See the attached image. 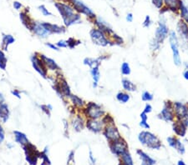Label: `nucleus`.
I'll return each mask as SVG.
<instances>
[{
    "label": "nucleus",
    "mask_w": 188,
    "mask_h": 165,
    "mask_svg": "<svg viewBox=\"0 0 188 165\" xmlns=\"http://www.w3.org/2000/svg\"><path fill=\"white\" fill-rule=\"evenodd\" d=\"M9 117V106L6 104H0V119L3 121V123H6Z\"/></svg>",
    "instance_id": "b1692460"
},
{
    "label": "nucleus",
    "mask_w": 188,
    "mask_h": 165,
    "mask_svg": "<svg viewBox=\"0 0 188 165\" xmlns=\"http://www.w3.org/2000/svg\"><path fill=\"white\" fill-rule=\"evenodd\" d=\"M182 1L181 0H164V4L171 11L177 12L180 9Z\"/></svg>",
    "instance_id": "4be33fe9"
},
{
    "label": "nucleus",
    "mask_w": 188,
    "mask_h": 165,
    "mask_svg": "<svg viewBox=\"0 0 188 165\" xmlns=\"http://www.w3.org/2000/svg\"><path fill=\"white\" fill-rule=\"evenodd\" d=\"M95 24L98 27V29H101V31H103L108 37H110V35H112L114 33V31L111 29V27L108 24V23H106L105 21H104L101 18H97L95 19Z\"/></svg>",
    "instance_id": "f3484780"
},
{
    "label": "nucleus",
    "mask_w": 188,
    "mask_h": 165,
    "mask_svg": "<svg viewBox=\"0 0 188 165\" xmlns=\"http://www.w3.org/2000/svg\"><path fill=\"white\" fill-rule=\"evenodd\" d=\"M120 157H121V162H122L121 165H134L131 155L128 151L123 153Z\"/></svg>",
    "instance_id": "c756f323"
},
{
    "label": "nucleus",
    "mask_w": 188,
    "mask_h": 165,
    "mask_svg": "<svg viewBox=\"0 0 188 165\" xmlns=\"http://www.w3.org/2000/svg\"><path fill=\"white\" fill-rule=\"evenodd\" d=\"M101 58H85L84 59V64L87 65L90 68H99L101 65Z\"/></svg>",
    "instance_id": "a878e982"
},
{
    "label": "nucleus",
    "mask_w": 188,
    "mask_h": 165,
    "mask_svg": "<svg viewBox=\"0 0 188 165\" xmlns=\"http://www.w3.org/2000/svg\"><path fill=\"white\" fill-rule=\"evenodd\" d=\"M130 94L125 93V92H119L116 94V99L120 104H126L128 101L130 100Z\"/></svg>",
    "instance_id": "2f4dec72"
},
{
    "label": "nucleus",
    "mask_w": 188,
    "mask_h": 165,
    "mask_svg": "<svg viewBox=\"0 0 188 165\" xmlns=\"http://www.w3.org/2000/svg\"><path fill=\"white\" fill-rule=\"evenodd\" d=\"M105 123H103L102 119H89L86 122V127H87L88 129H90L91 132L93 133H101V131L104 130L105 128Z\"/></svg>",
    "instance_id": "4468645a"
},
{
    "label": "nucleus",
    "mask_w": 188,
    "mask_h": 165,
    "mask_svg": "<svg viewBox=\"0 0 188 165\" xmlns=\"http://www.w3.org/2000/svg\"><path fill=\"white\" fill-rule=\"evenodd\" d=\"M55 90L58 93L61 97H66L69 98L71 96V91H70V88L69 86V84L67 82L65 81V79H61V81L59 82L56 86L55 87Z\"/></svg>",
    "instance_id": "2eb2a0df"
},
{
    "label": "nucleus",
    "mask_w": 188,
    "mask_h": 165,
    "mask_svg": "<svg viewBox=\"0 0 188 165\" xmlns=\"http://www.w3.org/2000/svg\"><path fill=\"white\" fill-rule=\"evenodd\" d=\"M177 165H186V164L184 163V161H182V160H179Z\"/></svg>",
    "instance_id": "052dcab7"
},
{
    "label": "nucleus",
    "mask_w": 188,
    "mask_h": 165,
    "mask_svg": "<svg viewBox=\"0 0 188 165\" xmlns=\"http://www.w3.org/2000/svg\"><path fill=\"white\" fill-rule=\"evenodd\" d=\"M4 138H5V134H4V131L3 129V127L0 123V143L3 142L4 140Z\"/></svg>",
    "instance_id": "09e8293b"
},
{
    "label": "nucleus",
    "mask_w": 188,
    "mask_h": 165,
    "mask_svg": "<svg viewBox=\"0 0 188 165\" xmlns=\"http://www.w3.org/2000/svg\"><path fill=\"white\" fill-rule=\"evenodd\" d=\"M30 30H32L35 35L41 39H45L47 37H49L50 34H52V33L50 32L49 29H46L45 27L43 25L42 23H38V22H33Z\"/></svg>",
    "instance_id": "f8f14e48"
},
{
    "label": "nucleus",
    "mask_w": 188,
    "mask_h": 165,
    "mask_svg": "<svg viewBox=\"0 0 188 165\" xmlns=\"http://www.w3.org/2000/svg\"><path fill=\"white\" fill-rule=\"evenodd\" d=\"M140 119L143 120V121H147L148 120V114L145 113V112H142L140 113Z\"/></svg>",
    "instance_id": "864d4df0"
},
{
    "label": "nucleus",
    "mask_w": 188,
    "mask_h": 165,
    "mask_svg": "<svg viewBox=\"0 0 188 165\" xmlns=\"http://www.w3.org/2000/svg\"><path fill=\"white\" fill-rule=\"evenodd\" d=\"M173 131L177 136L184 137L186 133V129L187 127L185 126L180 120L176 119V121L173 122Z\"/></svg>",
    "instance_id": "a211bd4d"
},
{
    "label": "nucleus",
    "mask_w": 188,
    "mask_h": 165,
    "mask_svg": "<svg viewBox=\"0 0 188 165\" xmlns=\"http://www.w3.org/2000/svg\"><path fill=\"white\" fill-rule=\"evenodd\" d=\"M7 61L8 60H7V58L5 54H4V53L2 50H0V68L1 69L5 70L7 66Z\"/></svg>",
    "instance_id": "c9c22d12"
},
{
    "label": "nucleus",
    "mask_w": 188,
    "mask_h": 165,
    "mask_svg": "<svg viewBox=\"0 0 188 165\" xmlns=\"http://www.w3.org/2000/svg\"><path fill=\"white\" fill-rule=\"evenodd\" d=\"M90 159L92 163H95V159H94V156H93V153H92L91 151H90Z\"/></svg>",
    "instance_id": "4d7b16f0"
},
{
    "label": "nucleus",
    "mask_w": 188,
    "mask_h": 165,
    "mask_svg": "<svg viewBox=\"0 0 188 165\" xmlns=\"http://www.w3.org/2000/svg\"><path fill=\"white\" fill-rule=\"evenodd\" d=\"M120 72H121V74L125 75V76L130 75V73H131L130 64H129L128 63H126V62H124L123 64H121V67H120Z\"/></svg>",
    "instance_id": "f704fd0d"
},
{
    "label": "nucleus",
    "mask_w": 188,
    "mask_h": 165,
    "mask_svg": "<svg viewBox=\"0 0 188 165\" xmlns=\"http://www.w3.org/2000/svg\"><path fill=\"white\" fill-rule=\"evenodd\" d=\"M138 140L141 144L151 149H159L161 147L160 139L149 131H141L138 135Z\"/></svg>",
    "instance_id": "f03ea898"
},
{
    "label": "nucleus",
    "mask_w": 188,
    "mask_h": 165,
    "mask_svg": "<svg viewBox=\"0 0 188 165\" xmlns=\"http://www.w3.org/2000/svg\"><path fill=\"white\" fill-rule=\"evenodd\" d=\"M11 94H13V96H15V97L18 98H21V94H20V92L19 90H17V89H14V90L12 91V92H11Z\"/></svg>",
    "instance_id": "603ef678"
},
{
    "label": "nucleus",
    "mask_w": 188,
    "mask_h": 165,
    "mask_svg": "<svg viewBox=\"0 0 188 165\" xmlns=\"http://www.w3.org/2000/svg\"><path fill=\"white\" fill-rule=\"evenodd\" d=\"M179 11L181 13V18L182 19V21H184L188 24V8L182 2L181 3Z\"/></svg>",
    "instance_id": "7c9ffc66"
},
{
    "label": "nucleus",
    "mask_w": 188,
    "mask_h": 165,
    "mask_svg": "<svg viewBox=\"0 0 188 165\" xmlns=\"http://www.w3.org/2000/svg\"><path fill=\"white\" fill-rule=\"evenodd\" d=\"M72 125L76 131H80L84 129V120L80 117H76L75 119L73 120Z\"/></svg>",
    "instance_id": "c85d7f7f"
},
{
    "label": "nucleus",
    "mask_w": 188,
    "mask_h": 165,
    "mask_svg": "<svg viewBox=\"0 0 188 165\" xmlns=\"http://www.w3.org/2000/svg\"><path fill=\"white\" fill-rule=\"evenodd\" d=\"M140 126L141 127V128H143V129H150V125L149 123H147V121H143V120H140Z\"/></svg>",
    "instance_id": "49530a36"
},
{
    "label": "nucleus",
    "mask_w": 188,
    "mask_h": 165,
    "mask_svg": "<svg viewBox=\"0 0 188 165\" xmlns=\"http://www.w3.org/2000/svg\"><path fill=\"white\" fill-rule=\"evenodd\" d=\"M56 46L58 47L59 49H61V48H68V42L65 41V40H60L56 43Z\"/></svg>",
    "instance_id": "a18cd8bd"
},
{
    "label": "nucleus",
    "mask_w": 188,
    "mask_h": 165,
    "mask_svg": "<svg viewBox=\"0 0 188 165\" xmlns=\"http://www.w3.org/2000/svg\"><path fill=\"white\" fill-rule=\"evenodd\" d=\"M173 109L175 113L176 119L181 120L188 115V105L182 102H173Z\"/></svg>",
    "instance_id": "ddd939ff"
},
{
    "label": "nucleus",
    "mask_w": 188,
    "mask_h": 165,
    "mask_svg": "<svg viewBox=\"0 0 188 165\" xmlns=\"http://www.w3.org/2000/svg\"><path fill=\"white\" fill-rule=\"evenodd\" d=\"M84 114L91 119H100L105 115V111L101 105L90 102L86 105L84 110Z\"/></svg>",
    "instance_id": "20e7f679"
},
{
    "label": "nucleus",
    "mask_w": 188,
    "mask_h": 165,
    "mask_svg": "<svg viewBox=\"0 0 188 165\" xmlns=\"http://www.w3.org/2000/svg\"><path fill=\"white\" fill-rule=\"evenodd\" d=\"M13 8L16 10H20L22 8V4L20 2H18V1H14L13 2Z\"/></svg>",
    "instance_id": "3c124183"
},
{
    "label": "nucleus",
    "mask_w": 188,
    "mask_h": 165,
    "mask_svg": "<svg viewBox=\"0 0 188 165\" xmlns=\"http://www.w3.org/2000/svg\"><path fill=\"white\" fill-rule=\"evenodd\" d=\"M177 120H178V119H177ZM180 121H181V122H182V123H183V124H184L185 126L188 127V115H186V117H184V118H183V119H182L180 120Z\"/></svg>",
    "instance_id": "5fc2aeb1"
},
{
    "label": "nucleus",
    "mask_w": 188,
    "mask_h": 165,
    "mask_svg": "<svg viewBox=\"0 0 188 165\" xmlns=\"http://www.w3.org/2000/svg\"><path fill=\"white\" fill-rule=\"evenodd\" d=\"M158 118L165 122H174L175 121L176 116L174 109H173V104L171 101H166L164 104V106L158 114Z\"/></svg>",
    "instance_id": "423d86ee"
},
{
    "label": "nucleus",
    "mask_w": 188,
    "mask_h": 165,
    "mask_svg": "<svg viewBox=\"0 0 188 165\" xmlns=\"http://www.w3.org/2000/svg\"><path fill=\"white\" fill-rule=\"evenodd\" d=\"M103 134H104V136L106 138V139L110 143L116 141L118 139H121L119 129L115 125V123L105 125L104 128V130H103Z\"/></svg>",
    "instance_id": "0eeeda50"
},
{
    "label": "nucleus",
    "mask_w": 188,
    "mask_h": 165,
    "mask_svg": "<svg viewBox=\"0 0 188 165\" xmlns=\"http://www.w3.org/2000/svg\"><path fill=\"white\" fill-rule=\"evenodd\" d=\"M161 44V43H160L154 38V39L151 41V43H150V47H151V49L152 51L156 52V51H158L160 49Z\"/></svg>",
    "instance_id": "e433bc0d"
},
{
    "label": "nucleus",
    "mask_w": 188,
    "mask_h": 165,
    "mask_svg": "<svg viewBox=\"0 0 188 165\" xmlns=\"http://www.w3.org/2000/svg\"><path fill=\"white\" fill-rule=\"evenodd\" d=\"M137 154L139 155L140 159L141 160V165H154L156 163V160L150 157L146 153L141 150H137Z\"/></svg>",
    "instance_id": "aec40b11"
},
{
    "label": "nucleus",
    "mask_w": 188,
    "mask_h": 165,
    "mask_svg": "<svg viewBox=\"0 0 188 165\" xmlns=\"http://www.w3.org/2000/svg\"><path fill=\"white\" fill-rule=\"evenodd\" d=\"M90 35L92 39V41L95 43L96 45L102 46V47H106L111 43V40L103 31H101L99 29H91Z\"/></svg>",
    "instance_id": "39448f33"
},
{
    "label": "nucleus",
    "mask_w": 188,
    "mask_h": 165,
    "mask_svg": "<svg viewBox=\"0 0 188 165\" xmlns=\"http://www.w3.org/2000/svg\"><path fill=\"white\" fill-rule=\"evenodd\" d=\"M14 42H15V39H14L12 35H10V34L3 35L2 48H3V50H7L8 47H9L10 44H13Z\"/></svg>",
    "instance_id": "cd10ccee"
},
{
    "label": "nucleus",
    "mask_w": 188,
    "mask_h": 165,
    "mask_svg": "<svg viewBox=\"0 0 188 165\" xmlns=\"http://www.w3.org/2000/svg\"><path fill=\"white\" fill-rule=\"evenodd\" d=\"M151 1L157 9H162V7L164 5V0H151Z\"/></svg>",
    "instance_id": "37998d69"
},
{
    "label": "nucleus",
    "mask_w": 188,
    "mask_h": 165,
    "mask_svg": "<svg viewBox=\"0 0 188 165\" xmlns=\"http://www.w3.org/2000/svg\"><path fill=\"white\" fill-rule=\"evenodd\" d=\"M102 121H103V123H105V125L111 124V123H114L113 118L110 116V115H109V114H107V115H105V116L103 117V118H102Z\"/></svg>",
    "instance_id": "a19ab883"
},
{
    "label": "nucleus",
    "mask_w": 188,
    "mask_h": 165,
    "mask_svg": "<svg viewBox=\"0 0 188 165\" xmlns=\"http://www.w3.org/2000/svg\"><path fill=\"white\" fill-rule=\"evenodd\" d=\"M183 78L188 81V69H186L185 71L183 72Z\"/></svg>",
    "instance_id": "13d9d810"
},
{
    "label": "nucleus",
    "mask_w": 188,
    "mask_h": 165,
    "mask_svg": "<svg viewBox=\"0 0 188 165\" xmlns=\"http://www.w3.org/2000/svg\"><path fill=\"white\" fill-rule=\"evenodd\" d=\"M46 46L49 47V48H50L51 49H53V50H55V51H59V49L56 46V44H53L51 43H46Z\"/></svg>",
    "instance_id": "8fccbe9b"
},
{
    "label": "nucleus",
    "mask_w": 188,
    "mask_h": 165,
    "mask_svg": "<svg viewBox=\"0 0 188 165\" xmlns=\"http://www.w3.org/2000/svg\"><path fill=\"white\" fill-rule=\"evenodd\" d=\"M175 149H176V150H177L180 153H182V154H183V153H185V147H184L183 143H182L180 140H178V142L176 143Z\"/></svg>",
    "instance_id": "79ce46f5"
},
{
    "label": "nucleus",
    "mask_w": 188,
    "mask_h": 165,
    "mask_svg": "<svg viewBox=\"0 0 188 165\" xmlns=\"http://www.w3.org/2000/svg\"><path fill=\"white\" fill-rule=\"evenodd\" d=\"M151 25V18H150L149 15H147L145 18V20L143 22V26L145 28H149L150 26Z\"/></svg>",
    "instance_id": "c03bdc74"
},
{
    "label": "nucleus",
    "mask_w": 188,
    "mask_h": 165,
    "mask_svg": "<svg viewBox=\"0 0 188 165\" xmlns=\"http://www.w3.org/2000/svg\"><path fill=\"white\" fill-rule=\"evenodd\" d=\"M70 2L73 5V8L75 10H77L79 13H83L90 19H95V14L94 12L87 5H85L81 0H70Z\"/></svg>",
    "instance_id": "9d476101"
},
{
    "label": "nucleus",
    "mask_w": 188,
    "mask_h": 165,
    "mask_svg": "<svg viewBox=\"0 0 188 165\" xmlns=\"http://www.w3.org/2000/svg\"><path fill=\"white\" fill-rule=\"evenodd\" d=\"M4 101H5V98H4V97H3V95L1 93H0V104H2L4 103Z\"/></svg>",
    "instance_id": "bf43d9fd"
},
{
    "label": "nucleus",
    "mask_w": 188,
    "mask_h": 165,
    "mask_svg": "<svg viewBox=\"0 0 188 165\" xmlns=\"http://www.w3.org/2000/svg\"><path fill=\"white\" fill-rule=\"evenodd\" d=\"M69 98H70V99H71L73 104L75 105V106H77V107L79 108H81L84 106V101H83V99H81L80 98L78 97L77 95H71Z\"/></svg>",
    "instance_id": "72a5a7b5"
},
{
    "label": "nucleus",
    "mask_w": 188,
    "mask_h": 165,
    "mask_svg": "<svg viewBox=\"0 0 188 165\" xmlns=\"http://www.w3.org/2000/svg\"><path fill=\"white\" fill-rule=\"evenodd\" d=\"M141 99L144 102H150V101L153 100V95L148 91H145L141 95Z\"/></svg>",
    "instance_id": "4c0bfd02"
},
{
    "label": "nucleus",
    "mask_w": 188,
    "mask_h": 165,
    "mask_svg": "<svg viewBox=\"0 0 188 165\" xmlns=\"http://www.w3.org/2000/svg\"><path fill=\"white\" fill-rule=\"evenodd\" d=\"M39 11L42 13V14L44 15V16H46V17L52 16V13H50L49 10L46 9L44 5H40V6H39Z\"/></svg>",
    "instance_id": "ea45409f"
},
{
    "label": "nucleus",
    "mask_w": 188,
    "mask_h": 165,
    "mask_svg": "<svg viewBox=\"0 0 188 165\" xmlns=\"http://www.w3.org/2000/svg\"><path fill=\"white\" fill-rule=\"evenodd\" d=\"M169 33H170V31H169L168 26L165 23V20H160L159 23H158V26L155 31V39L160 43H162L165 39H167V37L169 36Z\"/></svg>",
    "instance_id": "6e6552de"
},
{
    "label": "nucleus",
    "mask_w": 188,
    "mask_h": 165,
    "mask_svg": "<svg viewBox=\"0 0 188 165\" xmlns=\"http://www.w3.org/2000/svg\"><path fill=\"white\" fill-rule=\"evenodd\" d=\"M13 134H14V139H15L16 143H18L21 146L24 147V146L29 143V141L27 136L22 132L15 130V131H13Z\"/></svg>",
    "instance_id": "412c9836"
},
{
    "label": "nucleus",
    "mask_w": 188,
    "mask_h": 165,
    "mask_svg": "<svg viewBox=\"0 0 188 165\" xmlns=\"http://www.w3.org/2000/svg\"><path fill=\"white\" fill-rule=\"evenodd\" d=\"M43 25L45 27L46 29H49L52 33H61L65 32V29L61 26H59L57 24H53L49 23H42Z\"/></svg>",
    "instance_id": "5701e85b"
},
{
    "label": "nucleus",
    "mask_w": 188,
    "mask_h": 165,
    "mask_svg": "<svg viewBox=\"0 0 188 165\" xmlns=\"http://www.w3.org/2000/svg\"><path fill=\"white\" fill-rule=\"evenodd\" d=\"M20 20H21V22L23 23V25L26 27L27 29H30V28H31V24H32L33 22L30 20L29 16H28L25 13H21L20 14Z\"/></svg>",
    "instance_id": "473e14b6"
},
{
    "label": "nucleus",
    "mask_w": 188,
    "mask_h": 165,
    "mask_svg": "<svg viewBox=\"0 0 188 165\" xmlns=\"http://www.w3.org/2000/svg\"><path fill=\"white\" fill-rule=\"evenodd\" d=\"M177 33L179 38L184 43H188V24L184 21L181 20L177 23Z\"/></svg>",
    "instance_id": "dca6fc26"
},
{
    "label": "nucleus",
    "mask_w": 188,
    "mask_h": 165,
    "mask_svg": "<svg viewBox=\"0 0 188 165\" xmlns=\"http://www.w3.org/2000/svg\"><path fill=\"white\" fill-rule=\"evenodd\" d=\"M40 58L42 59V61L44 62V64L46 66V68H49L50 70H53V71H55V70H59V65L57 64V63L52 59V58H48L47 56L44 54H40Z\"/></svg>",
    "instance_id": "6ab92c4d"
},
{
    "label": "nucleus",
    "mask_w": 188,
    "mask_h": 165,
    "mask_svg": "<svg viewBox=\"0 0 188 165\" xmlns=\"http://www.w3.org/2000/svg\"><path fill=\"white\" fill-rule=\"evenodd\" d=\"M167 142H168V144L172 148H173V149H175L176 148V143H177V142H178L179 139L176 138V137H174V136H170L167 138Z\"/></svg>",
    "instance_id": "58836bf2"
},
{
    "label": "nucleus",
    "mask_w": 188,
    "mask_h": 165,
    "mask_svg": "<svg viewBox=\"0 0 188 165\" xmlns=\"http://www.w3.org/2000/svg\"><path fill=\"white\" fill-rule=\"evenodd\" d=\"M169 42H170V46L172 49V58H173V62L176 66H180L182 64V58H181V54H180V50H179V39L178 36L176 34L175 31H170L169 33Z\"/></svg>",
    "instance_id": "7ed1b4c3"
},
{
    "label": "nucleus",
    "mask_w": 188,
    "mask_h": 165,
    "mask_svg": "<svg viewBox=\"0 0 188 165\" xmlns=\"http://www.w3.org/2000/svg\"><path fill=\"white\" fill-rule=\"evenodd\" d=\"M110 147L112 153L118 157H120L123 153L128 151V146H127L126 142L122 139V138L116 141L110 143Z\"/></svg>",
    "instance_id": "1a4fd4ad"
},
{
    "label": "nucleus",
    "mask_w": 188,
    "mask_h": 165,
    "mask_svg": "<svg viewBox=\"0 0 188 165\" xmlns=\"http://www.w3.org/2000/svg\"><path fill=\"white\" fill-rule=\"evenodd\" d=\"M55 5L58 9L59 13H60L65 26H71L73 24L78 23L80 20V14L75 13V9L73 7L62 3H56Z\"/></svg>",
    "instance_id": "f257e3e1"
},
{
    "label": "nucleus",
    "mask_w": 188,
    "mask_h": 165,
    "mask_svg": "<svg viewBox=\"0 0 188 165\" xmlns=\"http://www.w3.org/2000/svg\"><path fill=\"white\" fill-rule=\"evenodd\" d=\"M31 63H32L33 68H34V70L38 72L43 78L47 77V68L40 57H38L37 54L33 55L31 57Z\"/></svg>",
    "instance_id": "9b49d317"
},
{
    "label": "nucleus",
    "mask_w": 188,
    "mask_h": 165,
    "mask_svg": "<svg viewBox=\"0 0 188 165\" xmlns=\"http://www.w3.org/2000/svg\"><path fill=\"white\" fill-rule=\"evenodd\" d=\"M121 84H122L124 90L126 92H135L136 90V84L128 78H123L121 80Z\"/></svg>",
    "instance_id": "393cba45"
},
{
    "label": "nucleus",
    "mask_w": 188,
    "mask_h": 165,
    "mask_svg": "<svg viewBox=\"0 0 188 165\" xmlns=\"http://www.w3.org/2000/svg\"><path fill=\"white\" fill-rule=\"evenodd\" d=\"M90 74L93 78V87L97 88L98 83L100 81V78H101V73H100V69L99 68H91L90 70Z\"/></svg>",
    "instance_id": "bb28decb"
},
{
    "label": "nucleus",
    "mask_w": 188,
    "mask_h": 165,
    "mask_svg": "<svg viewBox=\"0 0 188 165\" xmlns=\"http://www.w3.org/2000/svg\"><path fill=\"white\" fill-rule=\"evenodd\" d=\"M143 112H145V113H147V114L150 113H151V112H152V106H151L150 104H146L145 108H144Z\"/></svg>",
    "instance_id": "de8ad7c7"
},
{
    "label": "nucleus",
    "mask_w": 188,
    "mask_h": 165,
    "mask_svg": "<svg viewBox=\"0 0 188 165\" xmlns=\"http://www.w3.org/2000/svg\"><path fill=\"white\" fill-rule=\"evenodd\" d=\"M126 21L129 23H131L133 21V14L131 13H129L126 15Z\"/></svg>",
    "instance_id": "6e6d98bb"
},
{
    "label": "nucleus",
    "mask_w": 188,
    "mask_h": 165,
    "mask_svg": "<svg viewBox=\"0 0 188 165\" xmlns=\"http://www.w3.org/2000/svg\"><path fill=\"white\" fill-rule=\"evenodd\" d=\"M185 68L186 69H188V62H186V63H185Z\"/></svg>",
    "instance_id": "680f3d73"
}]
</instances>
